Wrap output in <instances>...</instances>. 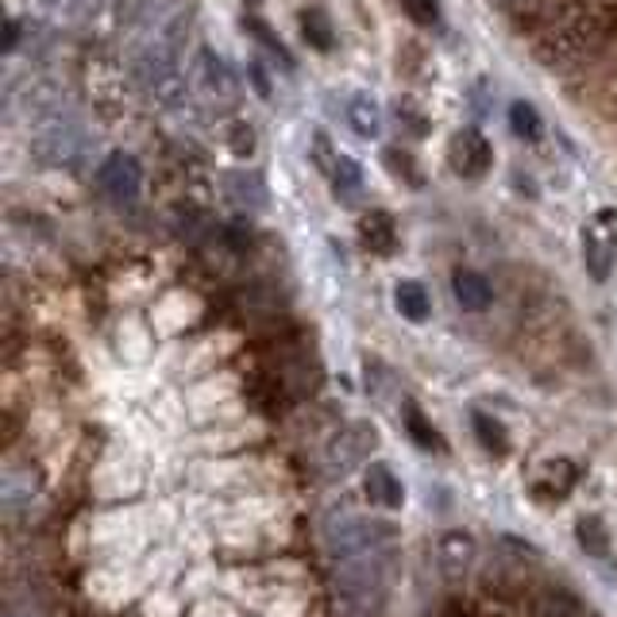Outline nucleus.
<instances>
[{
	"instance_id": "obj_31",
	"label": "nucleus",
	"mask_w": 617,
	"mask_h": 617,
	"mask_svg": "<svg viewBox=\"0 0 617 617\" xmlns=\"http://www.w3.org/2000/svg\"><path fill=\"white\" fill-rule=\"evenodd\" d=\"M232 386H236V382L221 386V390H216V398H221V402H228V398H232ZM205 390H208V386H205ZM208 398H213V394H194V410H197V413H202V405L208 402Z\"/></svg>"
},
{
	"instance_id": "obj_30",
	"label": "nucleus",
	"mask_w": 617,
	"mask_h": 617,
	"mask_svg": "<svg viewBox=\"0 0 617 617\" xmlns=\"http://www.w3.org/2000/svg\"><path fill=\"white\" fill-rule=\"evenodd\" d=\"M402 8L417 23H437V16H440V0H402Z\"/></svg>"
},
{
	"instance_id": "obj_11",
	"label": "nucleus",
	"mask_w": 617,
	"mask_h": 617,
	"mask_svg": "<svg viewBox=\"0 0 617 617\" xmlns=\"http://www.w3.org/2000/svg\"><path fill=\"white\" fill-rule=\"evenodd\" d=\"M363 494L371 498V506L394 513L405 506V482L398 479L390 463H371L366 467V479H363Z\"/></svg>"
},
{
	"instance_id": "obj_3",
	"label": "nucleus",
	"mask_w": 617,
	"mask_h": 617,
	"mask_svg": "<svg viewBox=\"0 0 617 617\" xmlns=\"http://www.w3.org/2000/svg\"><path fill=\"white\" fill-rule=\"evenodd\" d=\"M394 537H398V529L390 521L371 517V513H355V510H332V513H324V521H321V540L336 564L360 560L366 552L390 548Z\"/></svg>"
},
{
	"instance_id": "obj_25",
	"label": "nucleus",
	"mask_w": 617,
	"mask_h": 617,
	"mask_svg": "<svg viewBox=\"0 0 617 617\" xmlns=\"http://www.w3.org/2000/svg\"><path fill=\"white\" fill-rule=\"evenodd\" d=\"M510 128H513V136H521V139H540L545 120H540V112L529 101H517L510 108Z\"/></svg>"
},
{
	"instance_id": "obj_22",
	"label": "nucleus",
	"mask_w": 617,
	"mask_h": 617,
	"mask_svg": "<svg viewBox=\"0 0 617 617\" xmlns=\"http://www.w3.org/2000/svg\"><path fill=\"white\" fill-rule=\"evenodd\" d=\"M332 186H336V194H344V197L360 194L363 170H360V163H355L352 155H332Z\"/></svg>"
},
{
	"instance_id": "obj_21",
	"label": "nucleus",
	"mask_w": 617,
	"mask_h": 617,
	"mask_svg": "<svg viewBox=\"0 0 617 617\" xmlns=\"http://www.w3.org/2000/svg\"><path fill=\"white\" fill-rule=\"evenodd\" d=\"M139 490V471L136 467H124V471H112V467H101L97 471V494L101 498H120Z\"/></svg>"
},
{
	"instance_id": "obj_16",
	"label": "nucleus",
	"mask_w": 617,
	"mask_h": 617,
	"mask_svg": "<svg viewBox=\"0 0 617 617\" xmlns=\"http://www.w3.org/2000/svg\"><path fill=\"white\" fill-rule=\"evenodd\" d=\"M347 124L360 139H374L382 131V108L371 94H355L347 101Z\"/></svg>"
},
{
	"instance_id": "obj_20",
	"label": "nucleus",
	"mask_w": 617,
	"mask_h": 617,
	"mask_svg": "<svg viewBox=\"0 0 617 617\" xmlns=\"http://www.w3.org/2000/svg\"><path fill=\"white\" fill-rule=\"evenodd\" d=\"M532 610H537V617H579V598L564 587H548V590H540Z\"/></svg>"
},
{
	"instance_id": "obj_27",
	"label": "nucleus",
	"mask_w": 617,
	"mask_h": 617,
	"mask_svg": "<svg viewBox=\"0 0 617 617\" xmlns=\"http://www.w3.org/2000/svg\"><path fill=\"white\" fill-rule=\"evenodd\" d=\"M105 0H43V8H51L62 20H81V16H94Z\"/></svg>"
},
{
	"instance_id": "obj_10",
	"label": "nucleus",
	"mask_w": 617,
	"mask_h": 617,
	"mask_svg": "<svg viewBox=\"0 0 617 617\" xmlns=\"http://www.w3.org/2000/svg\"><path fill=\"white\" fill-rule=\"evenodd\" d=\"M197 86H202V94L213 105H232L239 97L236 74H232L228 62L216 58L213 51H202V58H197Z\"/></svg>"
},
{
	"instance_id": "obj_4",
	"label": "nucleus",
	"mask_w": 617,
	"mask_h": 617,
	"mask_svg": "<svg viewBox=\"0 0 617 617\" xmlns=\"http://www.w3.org/2000/svg\"><path fill=\"white\" fill-rule=\"evenodd\" d=\"M379 448V429L371 421H347L344 429L332 432V440L321 452V471L329 482H340L355 471L360 463L371 460V452Z\"/></svg>"
},
{
	"instance_id": "obj_15",
	"label": "nucleus",
	"mask_w": 617,
	"mask_h": 617,
	"mask_svg": "<svg viewBox=\"0 0 617 617\" xmlns=\"http://www.w3.org/2000/svg\"><path fill=\"white\" fill-rule=\"evenodd\" d=\"M402 424H405V432L413 437L417 448H424V452H448L444 437L432 429V421L421 413V405L417 402H402Z\"/></svg>"
},
{
	"instance_id": "obj_17",
	"label": "nucleus",
	"mask_w": 617,
	"mask_h": 617,
	"mask_svg": "<svg viewBox=\"0 0 617 617\" xmlns=\"http://www.w3.org/2000/svg\"><path fill=\"white\" fill-rule=\"evenodd\" d=\"M394 302H398V313L405 316V321H413V324H424L429 321V313H432V297H429V290L421 286V282H398V290H394Z\"/></svg>"
},
{
	"instance_id": "obj_29",
	"label": "nucleus",
	"mask_w": 617,
	"mask_h": 617,
	"mask_svg": "<svg viewBox=\"0 0 617 617\" xmlns=\"http://www.w3.org/2000/svg\"><path fill=\"white\" fill-rule=\"evenodd\" d=\"M151 8H155V0H116V20H120L124 28H131V23L144 20Z\"/></svg>"
},
{
	"instance_id": "obj_2",
	"label": "nucleus",
	"mask_w": 617,
	"mask_h": 617,
	"mask_svg": "<svg viewBox=\"0 0 617 617\" xmlns=\"http://www.w3.org/2000/svg\"><path fill=\"white\" fill-rule=\"evenodd\" d=\"M390 571H394L390 548L336 564V595L340 606H344V617H382L390 595Z\"/></svg>"
},
{
	"instance_id": "obj_9",
	"label": "nucleus",
	"mask_w": 617,
	"mask_h": 617,
	"mask_svg": "<svg viewBox=\"0 0 617 617\" xmlns=\"http://www.w3.org/2000/svg\"><path fill=\"white\" fill-rule=\"evenodd\" d=\"M575 482H579V467H575L571 460H564V456L560 460H545L529 482V498L540 506H560L575 490Z\"/></svg>"
},
{
	"instance_id": "obj_5",
	"label": "nucleus",
	"mask_w": 617,
	"mask_h": 617,
	"mask_svg": "<svg viewBox=\"0 0 617 617\" xmlns=\"http://www.w3.org/2000/svg\"><path fill=\"white\" fill-rule=\"evenodd\" d=\"M86 151H89L86 128H81L78 120H70V116H51V120L39 124L36 136H31V158H36L39 166H51V170L81 163Z\"/></svg>"
},
{
	"instance_id": "obj_8",
	"label": "nucleus",
	"mask_w": 617,
	"mask_h": 617,
	"mask_svg": "<svg viewBox=\"0 0 617 617\" xmlns=\"http://www.w3.org/2000/svg\"><path fill=\"white\" fill-rule=\"evenodd\" d=\"M448 163H452V170L460 178H482L490 170V163H494V147H490V139L482 131L463 128L448 144Z\"/></svg>"
},
{
	"instance_id": "obj_24",
	"label": "nucleus",
	"mask_w": 617,
	"mask_h": 617,
	"mask_svg": "<svg viewBox=\"0 0 617 617\" xmlns=\"http://www.w3.org/2000/svg\"><path fill=\"white\" fill-rule=\"evenodd\" d=\"M224 186L236 189V194H228L232 205H239V208H258V205H263V182H258V178H247V174H228V178H224Z\"/></svg>"
},
{
	"instance_id": "obj_28",
	"label": "nucleus",
	"mask_w": 617,
	"mask_h": 617,
	"mask_svg": "<svg viewBox=\"0 0 617 617\" xmlns=\"http://www.w3.org/2000/svg\"><path fill=\"white\" fill-rule=\"evenodd\" d=\"M263 617H305V606L297 603L294 595H286V590H278V595H274V598H266Z\"/></svg>"
},
{
	"instance_id": "obj_14",
	"label": "nucleus",
	"mask_w": 617,
	"mask_h": 617,
	"mask_svg": "<svg viewBox=\"0 0 617 617\" xmlns=\"http://www.w3.org/2000/svg\"><path fill=\"white\" fill-rule=\"evenodd\" d=\"M363 247H371L374 255H390L398 247V224L390 213H366L360 224Z\"/></svg>"
},
{
	"instance_id": "obj_1",
	"label": "nucleus",
	"mask_w": 617,
	"mask_h": 617,
	"mask_svg": "<svg viewBox=\"0 0 617 617\" xmlns=\"http://www.w3.org/2000/svg\"><path fill=\"white\" fill-rule=\"evenodd\" d=\"M182 31H186V16H170L158 28L155 39L139 47L136 62H131V78L158 105H182L186 101V74H182Z\"/></svg>"
},
{
	"instance_id": "obj_6",
	"label": "nucleus",
	"mask_w": 617,
	"mask_h": 617,
	"mask_svg": "<svg viewBox=\"0 0 617 617\" xmlns=\"http://www.w3.org/2000/svg\"><path fill=\"white\" fill-rule=\"evenodd\" d=\"M617 263V213L598 208L582 228V266L595 282H606Z\"/></svg>"
},
{
	"instance_id": "obj_13",
	"label": "nucleus",
	"mask_w": 617,
	"mask_h": 617,
	"mask_svg": "<svg viewBox=\"0 0 617 617\" xmlns=\"http://www.w3.org/2000/svg\"><path fill=\"white\" fill-rule=\"evenodd\" d=\"M452 290H456V302H460L467 313H482V308H490V302H494V286H490L479 271H456Z\"/></svg>"
},
{
	"instance_id": "obj_12",
	"label": "nucleus",
	"mask_w": 617,
	"mask_h": 617,
	"mask_svg": "<svg viewBox=\"0 0 617 617\" xmlns=\"http://www.w3.org/2000/svg\"><path fill=\"white\" fill-rule=\"evenodd\" d=\"M474 552H479V545H474L471 532L448 529L444 537H440V545H437V564H440V571H444L448 579H460L467 567L474 564Z\"/></svg>"
},
{
	"instance_id": "obj_23",
	"label": "nucleus",
	"mask_w": 617,
	"mask_h": 617,
	"mask_svg": "<svg viewBox=\"0 0 617 617\" xmlns=\"http://www.w3.org/2000/svg\"><path fill=\"white\" fill-rule=\"evenodd\" d=\"M255 440V429H232V432H213V437L202 440V452L208 456H228V452H244L247 444Z\"/></svg>"
},
{
	"instance_id": "obj_19",
	"label": "nucleus",
	"mask_w": 617,
	"mask_h": 617,
	"mask_svg": "<svg viewBox=\"0 0 617 617\" xmlns=\"http://www.w3.org/2000/svg\"><path fill=\"white\" fill-rule=\"evenodd\" d=\"M575 537H579L582 552H590V556H606V552H610V529H606V521L598 513L579 517V525H575Z\"/></svg>"
},
{
	"instance_id": "obj_26",
	"label": "nucleus",
	"mask_w": 617,
	"mask_h": 617,
	"mask_svg": "<svg viewBox=\"0 0 617 617\" xmlns=\"http://www.w3.org/2000/svg\"><path fill=\"white\" fill-rule=\"evenodd\" d=\"M302 31L316 51H329L332 47V23H329V16H324V8H308L302 16Z\"/></svg>"
},
{
	"instance_id": "obj_32",
	"label": "nucleus",
	"mask_w": 617,
	"mask_h": 617,
	"mask_svg": "<svg viewBox=\"0 0 617 617\" xmlns=\"http://www.w3.org/2000/svg\"><path fill=\"white\" fill-rule=\"evenodd\" d=\"M16 43H20V23L8 20L4 23V43H0V47H4V51H16Z\"/></svg>"
},
{
	"instance_id": "obj_7",
	"label": "nucleus",
	"mask_w": 617,
	"mask_h": 617,
	"mask_svg": "<svg viewBox=\"0 0 617 617\" xmlns=\"http://www.w3.org/2000/svg\"><path fill=\"white\" fill-rule=\"evenodd\" d=\"M97 186L112 205H131L139 197V186H144V170L131 155L116 151L97 166Z\"/></svg>"
},
{
	"instance_id": "obj_18",
	"label": "nucleus",
	"mask_w": 617,
	"mask_h": 617,
	"mask_svg": "<svg viewBox=\"0 0 617 617\" xmlns=\"http://www.w3.org/2000/svg\"><path fill=\"white\" fill-rule=\"evenodd\" d=\"M471 429H474L479 444L487 448L490 456H506V452H510V432H506V424L498 421V417L474 410V413H471Z\"/></svg>"
}]
</instances>
